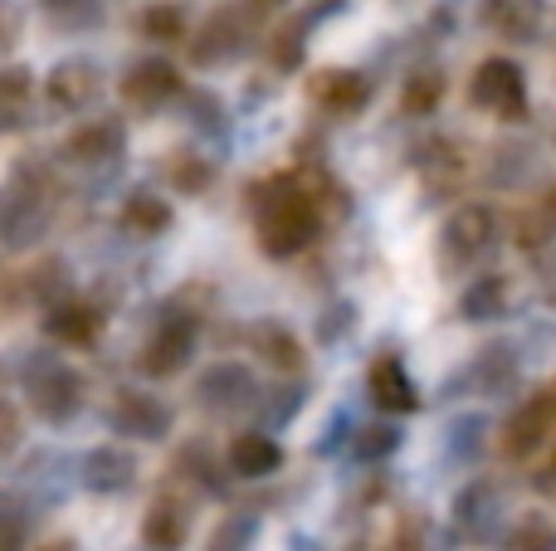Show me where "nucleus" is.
<instances>
[{
	"instance_id": "nucleus-1",
	"label": "nucleus",
	"mask_w": 556,
	"mask_h": 551,
	"mask_svg": "<svg viewBox=\"0 0 556 551\" xmlns=\"http://www.w3.org/2000/svg\"><path fill=\"white\" fill-rule=\"evenodd\" d=\"M317 234V201L303 191L293 195H269L264 205V220H260V244L274 254V259H288L298 254L307 240Z\"/></svg>"
},
{
	"instance_id": "nucleus-2",
	"label": "nucleus",
	"mask_w": 556,
	"mask_h": 551,
	"mask_svg": "<svg viewBox=\"0 0 556 551\" xmlns=\"http://www.w3.org/2000/svg\"><path fill=\"white\" fill-rule=\"evenodd\" d=\"M552 430H556V381L547 390H538V396L508 420V430H503V454L508 459L538 454V449L552 439Z\"/></svg>"
},
{
	"instance_id": "nucleus-3",
	"label": "nucleus",
	"mask_w": 556,
	"mask_h": 551,
	"mask_svg": "<svg viewBox=\"0 0 556 551\" xmlns=\"http://www.w3.org/2000/svg\"><path fill=\"white\" fill-rule=\"evenodd\" d=\"M473 103L489 107L498 117H522V103H528V88H522V68L513 59H489L473 74Z\"/></svg>"
},
{
	"instance_id": "nucleus-4",
	"label": "nucleus",
	"mask_w": 556,
	"mask_h": 551,
	"mask_svg": "<svg viewBox=\"0 0 556 551\" xmlns=\"http://www.w3.org/2000/svg\"><path fill=\"white\" fill-rule=\"evenodd\" d=\"M489 240H493V215L483 210V205H464V210L444 225V254H450V259H459V264L473 259V254H479Z\"/></svg>"
},
{
	"instance_id": "nucleus-5",
	"label": "nucleus",
	"mask_w": 556,
	"mask_h": 551,
	"mask_svg": "<svg viewBox=\"0 0 556 551\" xmlns=\"http://www.w3.org/2000/svg\"><path fill=\"white\" fill-rule=\"evenodd\" d=\"M371 396L381 410H391V415H410L415 406H420V396H415L410 376H405V367L395 357H381L371 367Z\"/></svg>"
},
{
	"instance_id": "nucleus-6",
	"label": "nucleus",
	"mask_w": 556,
	"mask_h": 551,
	"mask_svg": "<svg viewBox=\"0 0 556 551\" xmlns=\"http://www.w3.org/2000/svg\"><path fill=\"white\" fill-rule=\"evenodd\" d=\"M123 93H127V103H137V107H156L162 98L176 93V68L162 64V59H152V64H137L132 74L123 78Z\"/></svg>"
},
{
	"instance_id": "nucleus-7",
	"label": "nucleus",
	"mask_w": 556,
	"mask_h": 551,
	"mask_svg": "<svg viewBox=\"0 0 556 551\" xmlns=\"http://www.w3.org/2000/svg\"><path fill=\"white\" fill-rule=\"evenodd\" d=\"M278 464H283V449H278L269 435H240L230 445V469L244 478H264V474H274Z\"/></svg>"
},
{
	"instance_id": "nucleus-8",
	"label": "nucleus",
	"mask_w": 556,
	"mask_h": 551,
	"mask_svg": "<svg viewBox=\"0 0 556 551\" xmlns=\"http://www.w3.org/2000/svg\"><path fill=\"white\" fill-rule=\"evenodd\" d=\"M313 98L323 107H332V113H356V107L366 103V84H362V74H337V68H327V74H317L313 78Z\"/></svg>"
},
{
	"instance_id": "nucleus-9",
	"label": "nucleus",
	"mask_w": 556,
	"mask_h": 551,
	"mask_svg": "<svg viewBox=\"0 0 556 551\" xmlns=\"http://www.w3.org/2000/svg\"><path fill=\"white\" fill-rule=\"evenodd\" d=\"M166 425H172V415H166V406L152 396H127L123 410H117V430H127V435H137V439H162Z\"/></svg>"
},
{
	"instance_id": "nucleus-10",
	"label": "nucleus",
	"mask_w": 556,
	"mask_h": 551,
	"mask_svg": "<svg viewBox=\"0 0 556 551\" xmlns=\"http://www.w3.org/2000/svg\"><path fill=\"white\" fill-rule=\"evenodd\" d=\"M186 357H191V322H172V328H162V337L152 342L142 367L152 371V376H172L176 367H186Z\"/></svg>"
},
{
	"instance_id": "nucleus-11",
	"label": "nucleus",
	"mask_w": 556,
	"mask_h": 551,
	"mask_svg": "<svg viewBox=\"0 0 556 551\" xmlns=\"http://www.w3.org/2000/svg\"><path fill=\"white\" fill-rule=\"evenodd\" d=\"M93 93H98V78L88 64H64V68H54V78H49L54 107H84Z\"/></svg>"
},
{
	"instance_id": "nucleus-12",
	"label": "nucleus",
	"mask_w": 556,
	"mask_h": 551,
	"mask_svg": "<svg viewBox=\"0 0 556 551\" xmlns=\"http://www.w3.org/2000/svg\"><path fill=\"white\" fill-rule=\"evenodd\" d=\"M186 527H191V523H186V513H181V508H172V503H156L152 513H147L142 537H147V542H152L156 551H176V547L186 542Z\"/></svg>"
},
{
	"instance_id": "nucleus-13",
	"label": "nucleus",
	"mask_w": 556,
	"mask_h": 551,
	"mask_svg": "<svg viewBox=\"0 0 556 551\" xmlns=\"http://www.w3.org/2000/svg\"><path fill=\"white\" fill-rule=\"evenodd\" d=\"M123 225L132 234H162V230H172V205L156 201V195H132L123 210Z\"/></svg>"
},
{
	"instance_id": "nucleus-14",
	"label": "nucleus",
	"mask_w": 556,
	"mask_h": 551,
	"mask_svg": "<svg viewBox=\"0 0 556 551\" xmlns=\"http://www.w3.org/2000/svg\"><path fill=\"white\" fill-rule=\"evenodd\" d=\"M98 332V312H88L84 303H68V308L49 312V337L59 342H88Z\"/></svg>"
},
{
	"instance_id": "nucleus-15",
	"label": "nucleus",
	"mask_w": 556,
	"mask_h": 551,
	"mask_svg": "<svg viewBox=\"0 0 556 551\" xmlns=\"http://www.w3.org/2000/svg\"><path fill=\"white\" fill-rule=\"evenodd\" d=\"M123 146V132L117 127H93V132H78L74 142H68V152L78 156V162H98V156L117 152Z\"/></svg>"
},
{
	"instance_id": "nucleus-16",
	"label": "nucleus",
	"mask_w": 556,
	"mask_h": 551,
	"mask_svg": "<svg viewBox=\"0 0 556 551\" xmlns=\"http://www.w3.org/2000/svg\"><path fill=\"white\" fill-rule=\"evenodd\" d=\"M74 390H78V381L74 376H54L45 390H35V406L45 410V415H64V410H74Z\"/></svg>"
},
{
	"instance_id": "nucleus-17",
	"label": "nucleus",
	"mask_w": 556,
	"mask_h": 551,
	"mask_svg": "<svg viewBox=\"0 0 556 551\" xmlns=\"http://www.w3.org/2000/svg\"><path fill=\"white\" fill-rule=\"evenodd\" d=\"M503 279H483L479 289H469L464 293V312H469V318H493V312L503 308Z\"/></svg>"
},
{
	"instance_id": "nucleus-18",
	"label": "nucleus",
	"mask_w": 556,
	"mask_h": 551,
	"mask_svg": "<svg viewBox=\"0 0 556 551\" xmlns=\"http://www.w3.org/2000/svg\"><path fill=\"white\" fill-rule=\"evenodd\" d=\"M93 488H123V484H132V459H123V454H93Z\"/></svg>"
},
{
	"instance_id": "nucleus-19",
	"label": "nucleus",
	"mask_w": 556,
	"mask_h": 551,
	"mask_svg": "<svg viewBox=\"0 0 556 551\" xmlns=\"http://www.w3.org/2000/svg\"><path fill=\"white\" fill-rule=\"evenodd\" d=\"M513 551H556V527L542 523V517H528V523L513 533Z\"/></svg>"
},
{
	"instance_id": "nucleus-20",
	"label": "nucleus",
	"mask_w": 556,
	"mask_h": 551,
	"mask_svg": "<svg viewBox=\"0 0 556 551\" xmlns=\"http://www.w3.org/2000/svg\"><path fill=\"white\" fill-rule=\"evenodd\" d=\"M440 93H444V78L420 74L410 88H405V113H430V107L440 103Z\"/></svg>"
},
{
	"instance_id": "nucleus-21",
	"label": "nucleus",
	"mask_w": 556,
	"mask_h": 551,
	"mask_svg": "<svg viewBox=\"0 0 556 551\" xmlns=\"http://www.w3.org/2000/svg\"><path fill=\"white\" fill-rule=\"evenodd\" d=\"M264 351H269V361H274V367H283V371L303 367V351H298V342L288 337V332H278V328L264 332Z\"/></svg>"
},
{
	"instance_id": "nucleus-22",
	"label": "nucleus",
	"mask_w": 556,
	"mask_h": 551,
	"mask_svg": "<svg viewBox=\"0 0 556 551\" xmlns=\"http://www.w3.org/2000/svg\"><path fill=\"white\" fill-rule=\"evenodd\" d=\"M181 29H186V20L172 5H156L142 15V35H152V39H181Z\"/></svg>"
},
{
	"instance_id": "nucleus-23",
	"label": "nucleus",
	"mask_w": 556,
	"mask_h": 551,
	"mask_svg": "<svg viewBox=\"0 0 556 551\" xmlns=\"http://www.w3.org/2000/svg\"><path fill=\"white\" fill-rule=\"evenodd\" d=\"M15 439H20V415H15V406L0 400V449H10Z\"/></svg>"
},
{
	"instance_id": "nucleus-24",
	"label": "nucleus",
	"mask_w": 556,
	"mask_h": 551,
	"mask_svg": "<svg viewBox=\"0 0 556 551\" xmlns=\"http://www.w3.org/2000/svg\"><path fill=\"white\" fill-rule=\"evenodd\" d=\"M205 181H211V171H205V166H195V162L176 166V185H186V191H201Z\"/></svg>"
},
{
	"instance_id": "nucleus-25",
	"label": "nucleus",
	"mask_w": 556,
	"mask_h": 551,
	"mask_svg": "<svg viewBox=\"0 0 556 551\" xmlns=\"http://www.w3.org/2000/svg\"><path fill=\"white\" fill-rule=\"evenodd\" d=\"M386 449H395V430H381V435L362 439V454H386Z\"/></svg>"
},
{
	"instance_id": "nucleus-26",
	"label": "nucleus",
	"mask_w": 556,
	"mask_h": 551,
	"mask_svg": "<svg viewBox=\"0 0 556 551\" xmlns=\"http://www.w3.org/2000/svg\"><path fill=\"white\" fill-rule=\"evenodd\" d=\"M15 547H20V527L0 517V551H15Z\"/></svg>"
},
{
	"instance_id": "nucleus-27",
	"label": "nucleus",
	"mask_w": 556,
	"mask_h": 551,
	"mask_svg": "<svg viewBox=\"0 0 556 551\" xmlns=\"http://www.w3.org/2000/svg\"><path fill=\"white\" fill-rule=\"evenodd\" d=\"M542 215H547V220H552V225H556V191H552V195H547V205H542Z\"/></svg>"
},
{
	"instance_id": "nucleus-28",
	"label": "nucleus",
	"mask_w": 556,
	"mask_h": 551,
	"mask_svg": "<svg viewBox=\"0 0 556 551\" xmlns=\"http://www.w3.org/2000/svg\"><path fill=\"white\" fill-rule=\"evenodd\" d=\"M45 551H74V542H49Z\"/></svg>"
},
{
	"instance_id": "nucleus-29",
	"label": "nucleus",
	"mask_w": 556,
	"mask_h": 551,
	"mask_svg": "<svg viewBox=\"0 0 556 551\" xmlns=\"http://www.w3.org/2000/svg\"><path fill=\"white\" fill-rule=\"evenodd\" d=\"M552 469H556V459H552Z\"/></svg>"
}]
</instances>
